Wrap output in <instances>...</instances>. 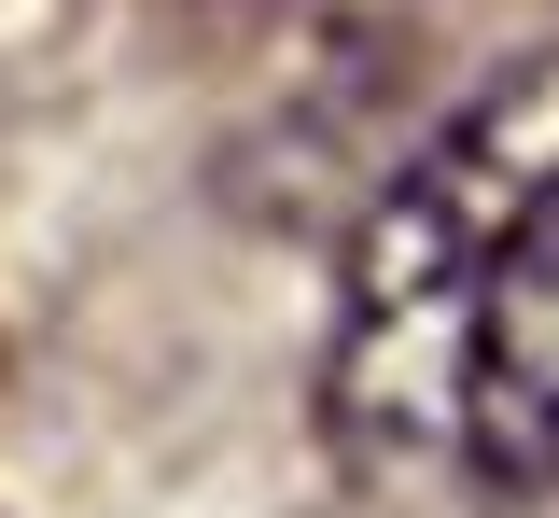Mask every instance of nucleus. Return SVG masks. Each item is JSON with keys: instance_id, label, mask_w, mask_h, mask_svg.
I'll return each instance as SVG.
<instances>
[{"instance_id": "nucleus-1", "label": "nucleus", "mask_w": 559, "mask_h": 518, "mask_svg": "<svg viewBox=\"0 0 559 518\" xmlns=\"http://www.w3.org/2000/svg\"><path fill=\"white\" fill-rule=\"evenodd\" d=\"M349 435H462L476 462H559V57L448 113L349 238L336 308Z\"/></svg>"}]
</instances>
